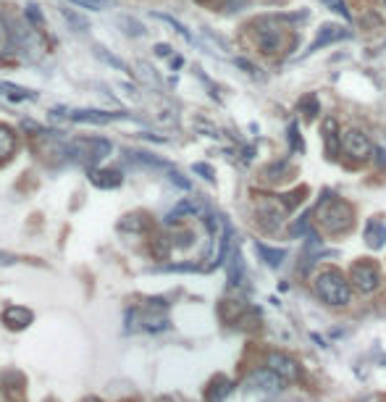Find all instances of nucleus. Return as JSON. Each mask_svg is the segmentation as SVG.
<instances>
[{
	"label": "nucleus",
	"mask_w": 386,
	"mask_h": 402,
	"mask_svg": "<svg viewBox=\"0 0 386 402\" xmlns=\"http://www.w3.org/2000/svg\"><path fill=\"white\" fill-rule=\"evenodd\" d=\"M255 252L271 266V268H278V266L284 263V258H287V250H281V247H268L263 242H255Z\"/></svg>",
	"instance_id": "nucleus-13"
},
{
	"label": "nucleus",
	"mask_w": 386,
	"mask_h": 402,
	"mask_svg": "<svg viewBox=\"0 0 386 402\" xmlns=\"http://www.w3.org/2000/svg\"><path fill=\"white\" fill-rule=\"evenodd\" d=\"M189 213H198V205H195V202H189V200L179 202L176 211H171V213H169V223L179 221V216H189Z\"/></svg>",
	"instance_id": "nucleus-20"
},
{
	"label": "nucleus",
	"mask_w": 386,
	"mask_h": 402,
	"mask_svg": "<svg viewBox=\"0 0 386 402\" xmlns=\"http://www.w3.org/2000/svg\"><path fill=\"white\" fill-rule=\"evenodd\" d=\"M366 245L371 247V250H381V247L386 245V223H384V219L373 216V219H368V221H366Z\"/></svg>",
	"instance_id": "nucleus-10"
},
{
	"label": "nucleus",
	"mask_w": 386,
	"mask_h": 402,
	"mask_svg": "<svg viewBox=\"0 0 386 402\" xmlns=\"http://www.w3.org/2000/svg\"><path fill=\"white\" fill-rule=\"evenodd\" d=\"M13 150H16V134H13V129L0 124V161L11 158Z\"/></svg>",
	"instance_id": "nucleus-17"
},
{
	"label": "nucleus",
	"mask_w": 386,
	"mask_h": 402,
	"mask_svg": "<svg viewBox=\"0 0 386 402\" xmlns=\"http://www.w3.org/2000/svg\"><path fill=\"white\" fill-rule=\"evenodd\" d=\"M352 284H355L363 294H368V292H376L378 284H381L378 268L373 266V263H368V261L355 263V266H352Z\"/></svg>",
	"instance_id": "nucleus-6"
},
{
	"label": "nucleus",
	"mask_w": 386,
	"mask_h": 402,
	"mask_svg": "<svg viewBox=\"0 0 386 402\" xmlns=\"http://www.w3.org/2000/svg\"><path fill=\"white\" fill-rule=\"evenodd\" d=\"M60 16H63V19L69 21L71 27H74V30H87L89 27V21L84 19V16H79V13H74V11L71 8H66V6H60Z\"/></svg>",
	"instance_id": "nucleus-19"
},
{
	"label": "nucleus",
	"mask_w": 386,
	"mask_h": 402,
	"mask_svg": "<svg viewBox=\"0 0 386 402\" xmlns=\"http://www.w3.org/2000/svg\"><path fill=\"white\" fill-rule=\"evenodd\" d=\"M345 153L349 158H355V161H368L371 158V153H373V145L368 140V134H363L360 129H349L345 131Z\"/></svg>",
	"instance_id": "nucleus-5"
},
{
	"label": "nucleus",
	"mask_w": 386,
	"mask_h": 402,
	"mask_svg": "<svg viewBox=\"0 0 386 402\" xmlns=\"http://www.w3.org/2000/svg\"><path fill=\"white\" fill-rule=\"evenodd\" d=\"M250 387H255V389H263V392H278L281 387H284V376L276 373L274 368H260L250 376Z\"/></svg>",
	"instance_id": "nucleus-7"
},
{
	"label": "nucleus",
	"mask_w": 386,
	"mask_h": 402,
	"mask_svg": "<svg viewBox=\"0 0 386 402\" xmlns=\"http://www.w3.org/2000/svg\"><path fill=\"white\" fill-rule=\"evenodd\" d=\"M289 211V205L284 200H260V205H257V219H260V223H263V229L268 231H276L278 226H281V221H284V213Z\"/></svg>",
	"instance_id": "nucleus-4"
},
{
	"label": "nucleus",
	"mask_w": 386,
	"mask_h": 402,
	"mask_svg": "<svg viewBox=\"0 0 386 402\" xmlns=\"http://www.w3.org/2000/svg\"><path fill=\"white\" fill-rule=\"evenodd\" d=\"M153 16H155V19H160V21H166V24H169V27H174V30H176L179 34H181V37H184V40H192V37H189V32L184 30V27H181V24H179L176 19H171V16H166V13H153Z\"/></svg>",
	"instance_id": "nucleus-23"
},
{
	"label": "nucleus",
	"mask_w": 386,
	"mask_h": 402,
	"mask_svg": "<svg viewBox=\"0 0 386 402\" xmlns=\"http://www.w3.org/2000/svg\"><path fill=\"white\" fill-rule=\"evenodd\" d=\"M3 323L8 329H27L32 323V311L30 308H21V305H11L3 311Z\"/></svg>",
	"instance_id": "nucleus-12"
},
{
	"label": "nucleus",
	"mask_w": 386,
	"mask_h": 402,
	"mask_svg": "<svg viewBox=\"0 0 386 402\" xmlns=\"http://www.w3.org/2000/svg\"><path fill=\"white\" fill-rule=\"evenodd\" d=\"M30 16H32V21L42 24V13H40V11H34V6H30Z\"/></svg>",
	"instance_id": "nucleus-29"
},
{
	"label": "nucleus",
	"mask_w": 386,
	"mask_h": 402,
	"mask_svg": "<svg viewBox=\"0 0 386 402\" xmlns=\"http://www.w3.org/2000/svg\"><path fill=\"white\" fill-rule=\"evenodd\" d=\"M268 368H274V371L281 373V376L289 379V382H295L300 376V363L292 361V358L284 355V352H271V355H268Z\"/></svg>",
	"instance_id": "nucleus-8"
},
{
	"label": "nucleus",
	"mask_w": 386,
	"mask_h": 402,
	"mask_svg": "<svg viewBox=\"0 0 386 402\" xmlns=\"http://www.w3.org/2000/svg\"><path fill=\"white\" fill-rule=\"evenodd\" d=\"M352 219H355V211H352V205L347 200H339L334 195H326V197H321V202H318L316 221L326 234L347 231L352 226Z\"/></svg>",
	"instance_id": "nucleus-1"
},
{
	"label": "nucleus",
	"mask_w": 386,
	"mask_h": 402,
	"mask_svg": "<svg viewBox=\"0 0 386 402\" xmlns=\"http://www.w3.org/2000/svg\"><path fill=\"white\" fill-rule=\"evenodd\" d=\"M289 142H292V150H302V137L297 131V124H289Z\"/></svg>",
	"instance_id": "nucleus-25"
},
{
	"label": "nucleus",
	"mask_w": 386,
	"mask_h": 402,
	"mask_svg": "<svg viewBox=\"0 0 386 402\" xmlns=\"http://www.w3.org/2000/svg\"><path fill=\"white\" fill-rule=\"evenodd\" d=\"M342 37H349V32L342 30L339 24H323V27H321V32L316 34V40H313V45L307 48V53H316L318 48H326V45L342 40Z\"/></svg>",
	"instance_id": "nucleus-9"
},
{
	"label": "nucleus",
	"mask_w": 386,
	"mask_h": 402,
	"mask_svg": "<svg viewBox=\"0 0 386 402\" xmlns=\"http://www.w3.org/2000/svg\"><path fill=\"white\" fill-rule=\"evenodd\" d=\"M300 111L305 113L307 119H316L318 113H321V105H318V100H316V98H313V95H307L305 100L300 103Z\"/></svg>",
	"instance_id": "nucleus-21"
},
{
	"label": "nucleus",
	"mask_w": 386,
	"mask_h": 402,
	"mask_svg": "<svg viewBox=\"0 0 386 402\" xmlns=\"http://www.w3.org/2000/svg\"><path fill=\"white\" fill-rule=\"evenodd\" d=\"M84 402H100V400H84Z\"/></svg>",
	"instance_id": "nucleus-32"
},
{
	"label": "nucleus",
	"mask_w": 386,
	"mask_h": 402,
	"mask_svg": "<svg viewBox=\"0 0 386 402\" xmlns=\"http://www.w3.org/2000/svg\"><path fill=\"white\" fill-rule=\"evenodd\" d=\"M195 171L202 174L208 181H213V169H210V166H205V163H195Z\"/></svg>",
	"instance_id": "nucleus-27"
},
{
	"label": "nucleus",
	"mask_w": 386,
	"mask_h": 402,
	"mask_svg": "<svg viewBox=\"0 0 386 402\" xmlns=\"http://www.w3.org/2000/svg\"><path fill=\"white\" fill-rule=\"evenodd\" d=\"M16 263V258L13 255H8V252H0V266H13Z\"/></svg>",
	"instance_id": "nucleus-28"
},
{
	"label": "nucleus",
	"mask_w": 386,
	"mask_h": 402,
	"mask_svg": "<svg viewBox=\"0 0 386 402\" xmlns=\"http://www.w3.org/2000/svg\"><path fill=\"white\" fill-rule=\"evenodd\" d=\"M98 56H100V58H105V60H108L110 66H116V69L127 71V74H129V66H127V63H124V60H119V58H113V56H110V53L105 51V48H98Z\"/></svg>",
	"instance_id": "nucleus-24"
},
{
	"label": "nucleus",
	"mask_w": 386,
	"mask_h": 402,
	"mask_svg": "<svg viewBox=\"0 0 386 402\" xmlns=\"http://www.w3.org/2000/svg\"><path fill=\"white\" fill-rule=\"evenodd\" d=\"M121 181H124V176L119 171H92V184L100 190H113Z\"/></svg>",
	"instance_id": "nucleus-15"
},
{
	"label": "nucleus",
	"mask_w": 386,
	"mask_h": 402,
	"mask_svg": "<svg viewBox=\"0 0 386 402\" xmlns=\"http://www.w3.org/2000/svg\"><path fill=\"white\" fill-rule=\"evenodd\" d=\"M229 284H231V287L242 284V255H239V252H231V263H229Z\"/></svg>",
	"instance_id": "nucleus-18"
},
{
	"label": "nucleus",
	"mask_w": 386,
	"mask_h": 402,
	"mask_svg": "<svg viewBox=\"0 0 386 402\" xmlns=\"http://www.w3.org/2000/svg\"><path fill=\"white\" fill-rule=\"evenodd\" d=\"M321 134H323V142H326L328 155H337L339 148H342V131H339V121L326 116L323 124H321Z\"/></svg>",
	"instance_id": "nucleus-11"
},
{
	"label": "nucleus",
	"mask_w": 386,
	"mask_h": 402,
	"mask_svg": "<svg viewBox=\"0 0 386 402\" xmlns=\"http://www.w3.org/2000/svg\"><path fill=\"white\" fill-rule=\"evenodd\" d=\"M316 292L318 297L328 305H347L349 297H352V290H349V282L345 279V273L337 271V268H323V271L316 276Z\"/></svg>",
	"instance_id": "nucleus-2"
},
{
	"label": "nucleus",
	"mask_w": 386,
	"mask_h": 402,
	"mask_svg": "<svg viewBox=\"0 0 386 402\" xmlns=\"http://www.w3.org/2000/svg\"><path fill=\"white\" fill-rule=\"evenodd\" d=\"M71 3H79L82 8H89V11H100V8H110L116 0H71Z\"/></svg>",
	"instance_id": "nucleus-22"
},
{
	"label": "nucleus",
	"mask_w": 386,
	"mask_h": 402,
	"mask_svg": "<svg viewBox=\"0 0 386 402\" xmlns=\"http://www.w3.org/2000/svg\"><path fill=\"white\" fill-rule=\"evenodd\" d=\"M255 42L257 48L266 53V56H276L281 51V27L276 24L274 16H266V19H257L255 24Z\"/></svg>",
	"instance_id": "nucleus-3"
},
{
	"label": "nucleus",
	"mask_w": 386,
	"mask_h": 402,
	"mask_svg": "<svg viewBox=\"0 0 386 402\" xmlns=\"http://www.w3.org/2000/svg\"><path fill=\"white\" fill-rule=\"evenodd\" d=\"M155 53H158V56H169L171 48H169V45H158V48H155Z\"/></svg>",
	"instance_id": "nucleus-31"
},
{
	"label": "nucleus",
	"mask_w": 386,
	"mask_h": 402,
	"mask_svg": "<svg viewBox=\"0 0 386 402\" xmlns=\"http://www.w3.org/2000/svg\"><path fill=\"white\" fill-rule=\"evenodd\" d=\"M373 153L378 155V163H381V166H386V150H381V148H373Z\"/></svg>",
	"instance_id": "nucleus-30"
},
{
	"label": "nucleus",
	"mask_w": 386,
	"mask_h": 402,
	"mask_svg": "<svg viewBox=\"0 0 386 402\" xmlns=\"http://www.w3.org/2000/svg\"><path fill=\"white\" fill-rule=\"evenodd\" d=\"M231 387H234V384L229 382L226 376H216L208 389V402H224V397L231 392Z\"/></svg>",
	"instance_id": "nucleus-16"
},
{
	"label": "nucleus",
	"mask_w": 386,
	"mask_h": 402,
	"mask_svg": "<svg viewBox=\"0 0 386 402\" xmlns=\"http://www.w3.org/2000/svg\"><path fill=\"white\" fill-rule=\"evenodd\" d=\"M307 231V216H302L300 221L292 223V237H297V234H305Z\"/></svg>",
	"instance_id": "nucleus-26"
},
{
	"label": "nucleus",
	"mask_w": 386,
	"mask_h": 402,
	"mask_svg": "<svg viewBox=\"0 0 386 402\" xmlns=\"http://www.w3.org/2000/svg\"><path fill=\"white\" fill-rule=\"evenodd\" d=\"M74 121H82V124H108L113 119H124V113H103V111H77L71 113Z\"/></svg>",
	"instance_id": "nucleus-14"
}]
</instances>
